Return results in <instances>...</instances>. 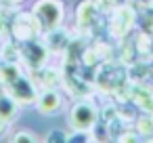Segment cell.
<instances>
[{
	"label": "cell",
	"instance_id": "cell-1",
	"mask_svg": "<svg viewBox=\"0 0 153 143\" xmlns=\"http://www.w3.org/2000/svg\"><path fill=\"white\" fill-rule=\"evenodd\" d=\"M94 118H97L94 107H92V105H86V103L76 105L74 112H71V122H74V126H76V128H82V130L90 128V126L94 124Z\"/></svg>",
	"mask_w": 153,
	"mask_h": 143
},
{
	"label": "cell",
	"instance_id": "cell-4",
	"mask_svg": "<svg viewBox=\"0 0 153 143\" xmlns=\"http://www.w3.org/2000/svg\"><path fill=\"white\" fill-rule=\"evenodd\" d=\"M4 128V124H2V118H0V130H2Z\"/></svg>",
	"mask_w": 153,
	"mask_h": 143
},
{
	"label": "cell",
	"instance_id": "cell-2",
	"mask_svg": "<svg viewBox=\"0 0 153 143\" xmlns=\"http://www.w3.org/2000/svg\"><path fill=\"white\" fill-rule=\"evenodd\" d=\"M38 15H40L42 19L48 15L46 25H48V28H55V25L59 23V19H61V7H59L57 2H53V0H44V2L38 4Z\"/></svg>",
	"mask_w": 153,
	"mask_h": 143
},
{
	"label": "cell",
	"instance_id": "cell-3",
	"mask_svg": "<svg viewBox=\"0 0 153 143\" xmlns=\"http://www.w3.org/2000/svg\"><path fill=\"white\" fill-rule=\"evenodd\" d=\"M40 109L46 112V114H53L59 109V97L55 93H46L42 99H40Z\"/></svg>",
	"mask_w": 153,
	"mask_h": 143
}]
</instances>
